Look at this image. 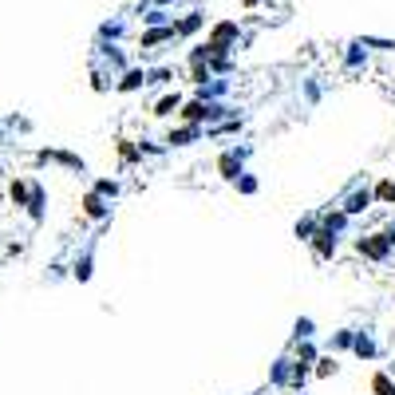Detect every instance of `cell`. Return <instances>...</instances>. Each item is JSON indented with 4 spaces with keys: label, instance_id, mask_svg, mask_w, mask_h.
I'll return each instance as SVG.
<instances>
[{
    "label": "cell",
    "instance_id": "ffe728a7",
    "mask_svg": "<svg viewBox=\"0 0 395 395\" xmlns=\"http://www.w3.org/2000/svg\"><path fill=\"white\" fill-rule=\"evenodd\" d=\"M296 340H316V321H312V316H296L293 340H289V344H296Z\"/></svg>",
    "mask_w": 395,
    "mask_h": 395
},
{
    "label": "cell",
    "instance_id": "3957f363",
    "mask_svg": "<svg viewBox=\"0 0 395 395\" xmlns=\"http://www.w3.org/2000/svg\"><path fill=\"white\" fill-rule=\"evenodd\" d=\"M79 213H83L87 222L103 225V222H111V218H115V202L99 198L95 190H83V194H79Z\"/></svg>",
    "mask_w": 395,
    "mask_h": 395
},
{
    "label": "cell",
    "instance_id": "4316f807",
    "mask_svg": "<svg viewBox=\"0 0 395 395\" xmlns=\"http://www.w3.org/2000/svg\"><path fill=\"white\" fill-rule=\"evenodd\" d=\"M170 79H174V72H170V67H154V72H147V83H170Z\"/></svg>",
    "mask_w": 395,
    "mask_h": 395
},
{
    "label": "cell",
    "instance_id": "f546056e",
    "mask_svg": "<svg viewBox=\"0 0 395 395\" xmlns=\"http://www.w3.org/2000/svg\"><path fill=\"white\" fill-rule=\"evenodd\" d=\"M380 234H383V237H387V241H392V245H395V218H392V222H387V225H383Z\"/></svg>",
    "mask_w": 395,
    "mask_h": 395
},
{
    "label": "cell",
    "instance_id": "52a82bcc",
    "mask_svg": "<svg viewBox=\"0 0 395 395\" xmlns=\"http://www.w3.org/2000/svg\"><path fill=\"white\" fill-rule=\"evenodd\" d=\"M305 245L312 249V257H316V261H332V257H336V249H340V237L328 234V229H324V225L316 222V234H312L309 241H305Z\"/></svg>",
    "mask_w": 395,
    "mask_h": 395
},
{
    "label": "cell",
    "instance_id": "ba28073f",
    "mask_svg": "<svg viewBox=\"0 0 395 395\" xmlns=\"http://www.w3.org/2000/svg\"><path fill=\"white\" fill-rule=\"evenodd\" d=\"M95 241L99 237H91V241L83 245V253H75V261H72V277L79 284H87L91 277H95Z\"/></svg>",
    "mask_w": 395,
    "mask_h": 395
},
{
    "label": "cell",
    "instance_id": "5b68a950",
    "mask_svg": "<svg viewBox=\"0 0 395 395\" xmlns=\"http://www.w3.org/2000/svg\"><path fill=\"white\" fill-rule=\"evenodd\" d=\"M206 138V127H198V123H178L166 131V150H182V147H194V143H202Z\"/></svg>",
    "mask_w": 395,
    "mask_h": 395
},
{
    "label": "cell",
    "instance_id": "8fae6325",
    "mask_svg": "<svg viewBox=\"0 0 395 395\" xmlns=\"http://www.w3.org/2000/svg\"><path fill=\"white\" fill-rule=\"evenodd\" d=\"M138 87H147V67H127V72L119 75L115 91H119V95H131V91H138Z\"/></svg>",
    "mask_w": 395,
    "mask_h": 395
},
{
    "label": "cell",
    "instance_id": "7c38bea8",
    "mask_svg": "<svg viewBox=\"0 0 395 395\" xmlns=\"http://www.w3.org/2000/svg\"><path fill=\"white\" fill-rule=\"evenodd\" d=\"M289 380H293V356L284 352V356H277V364L269 368V383L273 387H289Z\"/></svg>",
    "mask_w": 395,
    "mask_h": 395
},
{
    "label": "cell",
    "instance_id": "cb8c5ba5",
    "mask_svg": "<svg viewBox=\"0 0 395 395\" xmlns=\"http://www.w3.org/2000/svg\"><path fill=\"white\" fill-rule=\"evenodd\" d=\"M312 234H316V213H305V218L293 225V237H296V241H309Z\"/></svg>",
    "mask_w": 395,
    "mask_h": 395
},
{
    "label": "cell",
    "instance_id": "9a60e30c",
    "mask_svg": "<svg viewBox=\"0 0 395 395\" xmlns=\"http://www.w3.org/2000/svg\"><path fill=\"white\" fill-rule=\"evenodd\" d=\"M28 194H32V178H13V182H8V198H13L16 210L28 206Z\"/></svg>",
    "mask_w": 395,
    "mask_h": 395
},
{
    "label": "cell",
    "instance_id": "9c48e42d",
    "mask_svg": "<svg viewBox=\"0 0 395 395\" xmlns=\"http://www.w3.org/2000/svg\"><path fill=\"white\" fill-rule=\"evenodd\" d=\"M316 222H321L328 234H336V237H344L348 229H352V218H348L340 206H328V210H321V213H316Z\"/></svg>",
    "mask_w": 395,
    "mask_h": 395
},
{
    "label": "cell",
    "instance_id": "8992f818",
    "mask_svg": "<svg viewBox=\"0 0 395 395\" xmlns=\"http://www.w3.org/2000/svg\"><path fill=\"white\" fill-rule=\"evenodd\" d=\"M356 360H364V364H371V360H380L383 356V348L380 340H376V332L371 328H356V336H352V348H348Z\"/></svg>",
    "mask_w": 395,
    "mask_h": 395
},
{
    "label": "cell",
    "instance_id": "603a6c76",
    "mask_svg": "<svg viewBox=\"0 0 395 395\" xmlns=\"http://www.w3.org/2000/svg\"><path fill=\"white\" fill-rule=\"evenodd\" d=\"M371 395H395L392 371H376V376H371Z\"/></svg>",
    "mask_w": 395,
    "mask_h": 395
},
{
    "label": "cell",
    "instance_id": "e0dca14e",
    "mask_svg": "<svg viewBox=\"0 0 395 395\" xmlns=\"http://www.w3.org/2000/svg\"><path fill=\"white\" fill-rule=\"evenodd\" d=\"M91 190H95L99 198H107V202L123 198V182H119V178H95V182H91Z\"/></svg>",
    "mask_w": 395,
    "mask_h": 395
},
{
    "label": "cell",
    "instance_id": "83f0119b",
    "mask_svg": "<svg viewBox=\"0 0 395 395\" xmlns=\"http://www.w3.org/2000/svg\"><path fill=\"white\" fill-rule=\"evenodd\" d=\"M174 36V28H166V32H147L143 36V48H154V44H162V40H170Z\"/></svg>",
    "mask_w": 395,
    "mask_h": 395
},
{
    "label": "cell",
    "instance_id": "484cf974",
    "mask_svg": "<svg viewBox=\"0 0 395 395\" xmlns=\"http://www.w3.org/2000/svg\"><path fill=\"white\" fill-rule=\"evenodd\" d=\"M206 79H213V72L206 67V63H194V67H190V83H194V87H202Z\"/></svg>",
    "mask_w": 395,
    "mask_h": 395
},
{
    "label": "cell",
    "instance_id": "2e32d148",
    "mask_svg": "<svg viewBox=\"0 0 395 395\" xmlns=\"http://www.w3.org/2000/svg\"><path fill=\"white\" fill-rule=\"evenodd\" d=\"M371 202L376 206H395V178H380L371 186Z\"/></svg>",
    "mask_w": 395,
    "mask_h": 395
},
{
    "label": "cell",
    "instance_id": "f1b7e54d",
    "mask_svg": "<svg viewBox=\"0 0 395 395\" xmlns=\"http://www.w3.org/2000/svg\"><path fill=\"white\" fill-rule=\"evenodd\" d=\"M91 87H95V91H107V75L95 72V75H91Z\"/></svg>",
    "mask_w": 395,
    "mask_h": 395
},
{
    "label": "cell",
    "instance_id": "6da1fadb",
    "mask_svg": "<svg viewBox=\"0 0 395 395\" xmlns=\"http://www.w3.org/2000/svg\"><path fill=\"white\" fill-rule=\"evenodd\" d=\"M336 206H340V210H344L352 222H356L360 213H368L371 206H376V202H371V186H368V178H356V182L348 186V194L340 198Z\"/></svg>",
    "mask_w": 395,
    "mask_h": 395
},
{
    "label": "cell",
    "instance_id": "d4e9b609",
    "mask_svg": "<svg viewBox=\"0 0 395 395\" xmlns=\"http://www.w3.org/2000/svg\"><path fill=\"white\" fill-rule=\"evenodd\" d=\"M138 154H150V159H162V154H166V143H162V138H138Z\"/></svg>",
    "mask_w": 395,
    "mask_h": 395
},
{
    "label": "cell",
    "instance_id": "7402d4cb",
    "mask_svg": "<svg viewBox=\"0 0 395 395\" xmlns=\"http://www.w3.org/2000/svg\"><path fill=\"white\" fill-rule=\"evenodd\" d=\"M352 336H356V328H336L332 332V340H328V352H348V348H352Z\"/></svg>",
    "mask_w": 395,
    "mask_h": 395
},
{
    "label": "cell",
    "instance_id": "d6986e66",
    "mask_svg": "<svg viewBox=\"0 0 395 395\" xmlns=\"http://www.w3.org/2000/svg\"><path fill=\"white\" fill-rule=\"evenodd\" d=\"M336 371H340V364H336L332 352H321L316 364H312V376H316V380H328V376H336Z\"/></svg>",
    "mask_w": 395,
    "mask_h": 395
},
{
    "label": "cell",
    "instance_id": "30bf717a",
    "mask_svg": "<svg viewBox=\"0 0 395 395\" xmlns=\"http://www.w3.org/2000/svg\"><path fill=\"white\" fill-rule=\"evenodd\" d=\"M36 159L40 162H60V166H67V170H75V174L87 170V162L79 159V154H67V150H40Z\"/></svg>",
    "mask_w": 395,
    "mask_h": 395
},
{
    "label": "cell",
    "instance_id": "4fadbf2b",
    "mask_svg": "<svg viewBox=\"0 0 395 395\" xmlns=\"http://www.w3.org/2000/svg\"><path fill=\"white\" fill-rule=\"evenodd\" d=\"M44 202H48V190H44V186H40V182H32V194H28V206H24V210H28V218H32V222H44Z\"/></svg>",
    "mask_w": 395,
    "mask_h": 395
},
{
    "label": "cell",
    "instance_id": "277c9868",
    "mask_svg": "<svg viewBox=\"0 0 395 395\" xmlns=\"http://www.w3.org/2000/svg\"><path fill=\"white\" fill-rule=\"evenodd\" d=\"M356 253H360L364 261H376V265H383V261H387V257L395 253V245H392V241H387V237L380 234V229H376V234L356 237Z\"/></svg>",
    "mask_w": 395,
    "mask_h": 395
},
{
    "label": "cell",
    "instance_id": "44dd1931",
    "mask_svg": "<svg viewBox=\"0 0 395 395\" xmlns=\"http://www.w3.org/2000/svg\"><path fill=\"white\" fill-rule=\"evenodd\" d=\"M229 186H234L237 194H245V198H253V194H257V190H261L257 174H249V170H241V174H237V178H234V182H229Z\"/></svg>",
    "mask_w": 395,
    "mask_h": 395
},
{
    "label": "cell",
    "instance_id": "5bb4252c",
    "mask_svg": "<svg viewBox=\"0 0 395 395\" xmlns=\"http://www.w3.org/2000/svg\"><path fill=\"white\" fill-rule=\"evenodd\" d=\"M115 150H119V162H123V166H138V162H143L135 138H115Z\"/></svg>",
    "mask_w": 395,
    "mask_h": 395
},
{
    "label": "cell",
    "instance_id": "7a4b0ae2",
    "mask_svg": "<svg viewBox=\"0 0 395 395\" xmlns=\"http://www.w3.org/2000/svg\"><path fill=\"white\" fill-rule=\"evenodd\" d=\"M249 154H253V147H225L222 154H218V162H213V170H218V178L222 182H234L237 174L245 170V162H249Z\"/></svg>",
    "mask_w": 395,
    "mask_h": 395
},
{
    "label": "cell",
    "instance_id": "ac0fdd59",
    "mask_svg": "<svg viewBox=\"0 0 395 395\" xmlns=\"http://www.w3.org/2000/svg\"><path fill=\"white\" fill-rule=\"evenodd\" d=\"M178 103H182V95H178V91H166V95L159 99V103H154V119H170L174 111H178Z\"/></svg>",
    "mask_w": 395,
    "mask_h": 395
}]
</instances>
